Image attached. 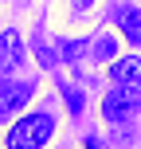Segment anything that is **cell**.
Masks as SVG:
<instances>
[{
  "label": "cell",
  "instance_id": "6da1fadb",
  "mask_svg": "<svg viewBox=\"0 0 141 149\" xmlns=\"http://www.w3.org/2000/svg\"><path fill=\"white\" fill-rule=\"evenodd\" d=\"M51 134H55V118L47 110H39V114H28V118L16 122V126L8 130L4 145L8 149H43L51 141Z\"/></svg>",
  "mask_w": 141,
  "mask_h": 149
},
{
  "label": "cell",
  "instance_id": "7a4b0ae2",
  "mask_svg": "<svg viewBox=\"0 0 141 149\" xmlns=\"http://www.w3.org/2000/svg\"><path fill=\"white\" fill-rule=\"evenodd\" d=\"M137 110H141V94H137V90H129V86H114L110 94L102 98V114L114 122V126L129 122Z\"/></svg>",
  "mask_w": 141,
  "mask_h": 149
},
{
  "label": "cell",
  "instance_id": "3957f363",
  "mask_svg": "<svg viewBox=\"0 0 141 149\" xmlns=\"http://www.w3.org/2000/svg\"><path fill=\"white\" fill-rule=\"evenodd\" d=\"M31 94H35V86H31V82H0V122L12 118L20 106H28Z\"/></svg>",
  "mask_w": 141,
  "mask_h": 149
},
{
  "label": "cell",
  "instance_id": "277c9868",
  "mask_svg": "<svg viewBox=\"0 0 141 149\" xmlns=\"http://www.w3.org/2000/svg\"><path fill=\"white\" fill-rule=\"evenodd\" d=\"M20 51H24V47H20V31H16V28L0 31V74H12V71L24 63Z\"/></svg>",
  "mask_w": 141,
  "mask_h": 149
},
{
  "label": "cell",
  "instance_id": "5b68a950",
  "mask_svg": "<svg viewBox=\"0 0 141 149\" xmlns=\"http://www.w3.org/2000/svg\"><path fill=\"white\" fill-rule=\"evenodd\" d=\"M110 79L118 86H141V55H122L110 63Z\"/></svg>",
  "mask_w": 141,
  "mask_h": 149
},
{
  "label": "cell",
  "instance_id": "8992f818",
  "mask_svg": "<svg viewBox=\"0 0 141 149\" xmlns=\"http://www.w3.org/2000/svg\"><path fill=\"white\" fill-rule=\"evenodd\" d=\"M118 28L129 39V47H141V12L137 8H122L118 12Z\"/></svg>",
  "mask_w": 141,
  "mask_h": 149
},
{
  "label": "cell",
  "instance_id": "52a82bcc",
  "mask_svg": "<svg viewBox=\"0 0 141 149\" xmlns=\"http://www.w3.org/2000/svg\"><path fill=\"white\" fill-rule=\"evenodd\" d=\"M63 98H67L71 114H74V118H78V114H82V94H78V86H63Z\"/></svg>",
  "mask_w": 141,
  "mask_h": 149
},
{
  "label": "cell",
  "instance_id": "ba28073f",
  "mask_svg": "<svg viewBox=\"0 0 141 149\" xmlns=\"http://www.w3.org/2000/svg\"><path fill=\"white\" fill-rule=\"evenodd\" d=\"M94 51H102L98 59H106V55H114V43H110V39H98V47H94Z\"/></svg>",
  "mask_w": 141,
  "mask_h": 149
},
{
  "label": "cell",
  "instance_id": "9c48e42d",
  "mask_svg": "<svg viewBox=\"0 0 141 149\" xmlns=\"http://www.w3.org/2000/svg\"><path fill=\"white\" fill-rule=\"evenodd\" d=\"M90 4H94V0H71V8H74V12H86Z\"/></svg>",
  "mask_w": 141,
  "mask_h": 149
},
{
  "label": "cell",
  "instance_id": "30bf717a",
  "mask_svg": "<svg viewBox=\"0 0 141 149\" xmlns=\"http://www.w3.org/2000/svg\"><path fill=\"white\" fill-rule=\"evenodd\" d=\"M82 149H102V141H98V137H86V141H82Z\"/></svg>",
  "mask_w": 141,
  "mask_h": 149
}]
</instances>
